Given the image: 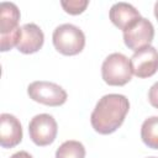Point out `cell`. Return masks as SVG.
I'll return each instance as SVG.
<instances>
[{
  "instance_id": "2e32d148",
  "label": "cell",
  "mask_w": 158,
  "mask_h": 158,
  "mask_svg": "<svg viewBox=\"0 0 158 158\" xmlns=\"http://www.w3.org/2000/svg\"><path fill=\"white\" fill-rule=\"evenodd\" d=\"M148 101L149 104L158 109V81H156L151 88H149V91H148Z\"/></svg>"
},
{
  "instance_id": "277c9868",
  "label": "cell",
  "mask_w": 158,
  "mask_h": 158,
  "mask_svg": "<svg viewBox=\"0 0 158 158\" xmlns=\"http://www.w3.org/2000/svg\"><path fill=\"white\" fill-rule=\"evenodd\" d=\"M27 94L33 101L47 106H60L68 99V94L62 86L46 80L32 81L27 86Z\"/></svg>"
},
{
  "instance_id": "9a60e30c",
  "label": "cell",
  "mask_w": 158,
  "mask_h": 158,
  "mask_svg": "<svg viewBox=\"0 0 158 158\" xmlns=\"http://www.w3.org/2000/svg\"><path fill=\"white\" fill-rule=\"evenodd\" d=\"M60 5L65 12L70 15H79L86 9V6L89 5V1L88 0H69V1H60Z\"/></svg>"
},
{
  "instance_id": "d6986e66",
  "label": "cell",
  "mask_w": 158,
  "mask_h": 158,
  "mask_svg": "<svg viewBox=\"0 0 158 158\" xmlns=\"http://www.w3.org/2000/svg\"><path fill=\"white\" fill-rule=\"evenodd\" d=\"M148 158H158V157H148Z\"/></svg>"
},
{
  "instance_id": "8fae6325",
  "label": "cell",
  "mask_w": 158,
  "mask_h": 158,
  "mask_svg": "<svg viewBox=\"0 0 158 158\" xmlns=\"http://www.w3.org/2000/svg\"><path fill=\"white\" fill-rule=\"evenodd\" d=\"M20 10L14 2H1L0 5V35H6L19 28Z\"/></svg>"
},
{
  "instance_id": "8992f818",
  "label": "cell",
  "mask_w": 158,
  "mask_h": 158,
  "mask_svg": "<svg viewBox=\"0 0 158 158\" xmlns=\"http://www.w3.org/2000/svg\"><path fill=\"white\" fill-rule=\"evenodd\" d=\"M153 37L154 27L152 22L144 17H141L130 28L123 31V42L133 52H137L144 47L151 46Z\"/></svg>"
},
{
  "instance_id": "6da1fadb",
  "label": "cell",
  "mask_w": 158,
  "mask_h": 158,
  "mask_svg": "<svg viewBox=\"0 0 158 158\" xmlns=\"http://www.w3.org/2000/svg\"><path fill=\"white\" fill-rule=\"evenodd\" d=\"M128 110L130 102L125 95H104L98 101L90 115V123L98 133L110 135L123 123Z\"/></svg>"
},
{
  "instance_id": "7c38bea8",
  "label": "cell",
  "mask_w": 158,
  "mask_h": 158,
  "mask_svg": "<svg viewBox=\"0 0 158 158\" xmlns=\"http://www.w3.org/2000/svg\"><path fill=\"white\" fill-rule=\"evenodd\" d=\"M141 138L147 147L158 149V116H152L143 121L141 126Z\"/></svg>"
},
{
  "instance_id": "4fadbf2b",
  "label": "cell",
  "mask_w": 158,
  "mask_h": 158,
  "mask_svg": "<svg viewBox=\"0 0 158 158\" xmlns=\"http://www.w3.org/2000/svg\"><path fill=\"white\" fill-rule=\"evenodd\" d=\"M56 158H85V147L79 141H65L56 151Z\"/></svg>"
},
{
  "instance_id": "52a82bcc",
  "label": "cell",
  "mask_w": 158,
  "mask_h": 158,
  "mask_svg": "<svg viewBox=\"0 0 158 158\" xmlns=\"http://www.w3.org/2000/svg\"><path fill=\"white\" fill-rule=\"evenodd\" d=\"M130 60L132 72L137 78H149L158 70V51L153 46L135 52Z\"/></svg>"
},
{
  "instance_id": "5b68a950",
  "label": "cell",
  "mask_w": 158,
  "mask_h": 158,
  "mask_svg": "<svg viewBox=\"0 0 158 158\" xmlns=\"http://www.w3.org/2000/svg\"><path fill=\"white\" fill-rule=\"evenodd\" d=\"M31 141L37 146H48L54 142L58 133V125L49 114H40L31 118L28 123Z\"/></svg>"
},
{
  "instance_id": "ac0fdd59",
  "label": "cell",
  "mask_w": 158,
  "mask_h": 158,
  "mask_svg": "<svg viewBox=\"0 0 158 158\" xmlns=\"http://www.w3.org/2000/svg\"><path fill=\"white\" fill-rule=\"evenodd\" d=\"M154 16H156V19L158 21V1L154 4Z\"/></svg>"
},
{
  "instance_id": "3957f363",
  "label": "cell",
  "mask_w": 158,
  "mask_h": 158,
  "mask_svg": "<svg viewBox=\"0 0 158 158\" xmlns=\"http://www.w3.org/2000/svg\"><path fill=\"white\" fill-rule=\"evenodd\" d=\"M131 60L122 53L109 54L101 65V77L111 86H122L132 79Z\"/></svg>"
},
{
  "instance_id": "30bf717a",
  "label": "cell",
  "mask_w": 158,
  "mask_h": 158,
  "mask_svg": "<svg viewBox=\"0 0 158 158\" xmlns=\"http://www.w3.org/2000/svg\"><path fill=\"white\" fill-rule=\"evenodd\" d=\"M109 16L111 22L122 31L130 28L133 23H136L141 19L139 11L128 2H116L111 6L109 11Z\"/></svg>"
},
{
  "instance_id": "5bb4252c",
  "label": "cell",
  "mask_w": 158,
  "mask_h": 158,
  "mask_svg": "<svg viewBox=\"0 0 158 158\" xmlns=\"http://www.w3.org/2000/svg\"><path fill=\"white\" fill-rule=\"evenodd\" d=\"M20 36H21V27L14 30L10 33L6 35H0V40H1V52H6L10 51L11 48L16 47L19 41H20Z\"/></svg>"
},
{
  "instance_id": "7a4b0ae2",
  "label": "cell",
  "mask_w": 158,
  "mask_h": 158,
  "mask_svg": "<svg viewBox=\"0 0 158 158\" xmlns=\"http://www.w3.org/2000/svg\"><path fill=\"white\" fill-rule=\"evenodd\" d=\"M52 42L59 53L64 56H75L85 47V35L78 26L63 23L53 31Z\"/></svg>"
},
{
  "instance_id": "ba28073f",
  "label": "cell",
  "mask_w": 158,
  "mask_h": 158,
  "mask_svg": "<svg viewBox=\"0 0 158 158\" xmlns=\"http://www.w3.org/2000/svg\"><path fill=\"white\" fill-rule=\"evenodd\" d=\"M22 141V126L19 118L11 114L0 115V144L12 148Z\"/></svg>"
},
{
  "instance_id": "e0dca14e",
  "label": "cell",
  "mask_w": 158,
  "mask_h": 158,
  "mask_svg": "<svg viewBox=\"0 0 158 158\" xmlns=\"http://www.w3.org/2000/svg\"><path fill=\"white\" fill-rule=\"evenodd\" d=\"M10 158H32V156L26 151H20V152L14 153Z\"/></svg>"
},
{
  "instance_id": "9c48e42d",
  "label": "cell",
  "mask_w": 158,
  "mask_h": 158,
  "mask_svg": "<svg viewBox=\"0 0 158 158\" xmlns=\"http://www.w3.org/2000/svg\"><path fill=\"white\" fill-rule=\"evenodd\" d=\"M43 42V31L36 23H25L21 27V36L16 48L23 54H32L42 48Z\"/></svg>"
}]
</instances>
